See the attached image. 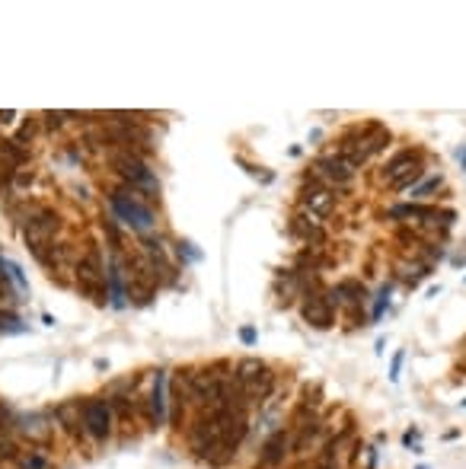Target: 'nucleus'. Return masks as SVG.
Masks as SVG:
<instances>
[{"instance_id":"nucleus-1","label":"nucleus","mask_w":466,"mask_h":469,"mask_svg":"<svg viewBox=\"0 0 466 469\" xmlns=\"http://www.w3.org/2000/svg\"><path fill=\"white\" fill-rule=\"evenodd\" d=\"M243 434H246L243 405L208 409V415H201L198 425L192 428V450L198 453V460H208L214 466H221V463H227L236 453Z\"/></svg>"},{"instance_id":"nucleus-2","label":"nucleus","mask_w":466,"mask_h":469,"mask_svg":"<svg viewBox=\"0 0 466 469\" xmlns=\"http://www.w3.org/2000/svg\"><path fill=\"white\" fill-rule=\"evenodd\" d=\"M109 205L115 211V217L134 230H150L153 227V211L141 201V192L138 189H115L109 195Z\"/></svg>"},{"instance_id":"nucleus-3","label":"nucleus","mask_w":466,"mask_h":469,"mask_svg":"<svg viewBox=\"0 0 466 469\" xmlns=\"http://www.w3.org/2000/svg\"><path fill=\"white\" fill-rule=\"evenodd\" d=\"M236 383H240V389H243L246 399L262 403V399L272 393L275 377H272V371H268V364L256 361V358H243V361L236 364Z\"/></svg>"},{"instance_id":"nucleus-4","label":"nucleus","mask_w":466,"mask_h":469,"mask_svg":"<svg viewBox=\"0 0 466 469\" xmlns=\"http://www.w3.org/2000/svg\"><path fill=\"white\" fill-rule=\"evenodd\" d=\"M55 230H58V214H55V211H39V214H32L26 221V239H29L32 252L39 255L42 262H45V246L51 243Z\"/></svg>"},{"instance_id":"nucleus-5","label":"nucleus","mask_w":466,"mask_h":469,"mask_svg":"<svg viewBox=\"0 0 466 469\" xmlns=\"http://www.w3.org/2000/svg\"><path fill=\"white\" fill-rule=\"evenodd\" d=\"M422 176V169H418V156L416 154H400L393 156L390 163H386V169H383V179L390 182L393 189H406V185H412V182Z\"/></svg>"},{"instance_id":"nucleus-6","label":"nucleus","mask_w":466,"mask_h":469,"mask_svg":"<svg viewBox=\"0 0 466 469\" xmlns=\"http://www.w3.org/2000/svg\"><path fill=\"white\" fill-rule=\"evenodd\" d=\"M102 278H106V268H102V255L96 246H90L84 252V259L77 262V281L86 294H100L102 288Z\"/></svg>"},{"instance_id":"nucleus-7","label":"nucleus","mask_w":466,"mask_h":469,"mask_svg":"<svg viewBox=\"0 0 466 469\" xmlns=\"http://www.w3.org/2000/svg\"><path fill=\"white\" fill-rule=\"evenodd\" d=\"M112 163L118 166V173L125 176L131 189H157L153 173H150V169L141 163V160H138V156H131V154H112Z\"/></svg>"},{"instance_id":"nucleus-8","label":"nucleus","mask_w":466,"mask_h":469,"mask_svg":"<svg viewBox=\"0 0 466 469\" xmlns=\"http://www.w3.org/2000/svg\"><path fill=\"white\" fill-rule=\"evenodd\" d=\"M84 425H86V431H90L96 441L109 437V431H112V412H109V405L102 403V399H90V403H84Z\"/></svg>"},{"instance_id":"nucleus-9","label":"nucleus","mask_w":466,"mask_h":469,"mask_svg":"<svg viewBox=\"0 0 466 469\" xmlns=\"http://www.w3.org/2000/svg\"><path fill=\"white\" fill-rule=\"evenodd\" d=\"M317 176H323L329 185H335V189H345L351 179H355V166L348 163V160H342L339 154L335 156H323L317 163Z\"/></svg>"},{"instance_id":"nucleus-10","label":"nucleus","mask_w":466,"mask_h":469,"mask_svg":"<svg viewBox=\"0 0 466 469\" xmlns=\"http://www.w3.org/2000/svg\"><path fill=\"white\" fill-rule=\"evenodd\" d=\"M304 208L310 211V217H326L335 208V195L333 189H319V185H310L304 192Z\"/></svg>"},{"instance_id":"nucleus-11","label":"nucleus","mask_w":466,"mask_h":469,"mask_svg":"<svg viewBox=\"0 0 466 469\" xmlns=\"http://www.w3.org/2000/svg\"><path fill=\"white\" fill-rule=\"evenodd\" d=\"M304 320L313 322V326H319V329H326V326H333V306H329V300L326 297H307V304H304Z\"/></svg>"},{"instance_id":"nucleus-12","label":"nucleus","mask_w":466,"mask_h":469,"mask_svg":"<svg viewBox=\"0 0 466 469\" xmlns=\"http://www.w3.org/2000/svg\"><path fill=\"white\" fill-rule=\"evenodd\" d=\"M150 409H153V421H157V425L167 421V371H157V377H153Z\"/></svg>"},{"instance_id":"nucleus-13","label":"nucleus","mask_w":466,"mask_h":469,"mask_svg":"<svg viewBox=\"0 0 466 469\" xmlns=\"http://www.w3.org/2000/svg\"><path fill=\"white\" fill-rule=\"evenodd\" d=\"M284 453H288V434L278 431V434H272L268 444L262 447V463H265V466H278V463L284 460Z\"/></svg>"},{"instance_id":"nucleus-14","label":"nucleus","mask_w":466,"mask_h":469,"mask_svg":"<svg viewBox=\"0 0 466 469\" xmlns=\"http://www.w3.org/2000/svg\"><path fill=\"white\" fill-rule=\"evenodd\" d=\"M106 278H109V294H112V306H125V291H122V272H118V262H115V259H109Z\"/></svg>"},{"instance_id":"nucleus-15","label":"nucleus","mask_w":466,"mask_h":469,"mask_svg":"<svg viewBox=\"0 0 466 469\" xmlns=\"http://www.w3.org/2000/svg\"><path fill=\"white\" fill-rule=\"evenodd\" d=\"M333 297L339 304H351V300H361V297H364V288H361L358 281H342L339 288L333 291Z\"/></svg>"},{"instance_id":"nucleus-16","label":"nucleus","mask_w":466,"mask_h":469,"mask_svg":"<svg viewBox=\"0 0 466 469\" xmlns=\"http://www.w3.org/2000/svg\"><path fill=\"white\" fill-rule=\"evenodd\" d=\"M438 185H441V179H428V182H425V185H418V189L412 192V198H422V195H428V192H434V189H438Z\"/></svg>"},{"instance_id":"nucleus-17","label":"nucleus","mask_w":466,"mask_h":469,"mask_svg":"<svg viewBox=\"0 0 466 469\" xmlns=\"http://www.w3.org/2000/svg\"><path fill=\"white\" fill-rule=\"evenodd\" d=\"M45 118H48V125H51V128H55V125H61V122H64V116H61V112H48V116H45Z\"/></svg>"},{"instance_id":"nucleus-18","label":"nucleus","mask_w":466,"mask_h":469,"mask_svg":"<svg viewBox=\"0 0 466 469\" xmlns=\"http://www.w3.org/2000/svg\"><path fill=\"white\" fill-rule=\"evenodd\" d=\"M240 338L246 342V345H252V342H256V332H252V329H243V332H240Z\"/></svg>"},{"instance_id":"nucleus-19","label":"nucleus","mask_w":466,"mask_h":469,"mask_svg":"<svg viewBox=\"0 0 466 469\" xmlns=\"http://www.w3.org/2000/svg\"><path fill=\"white\" fill-rule=\"evenodd\" d=\"M17 118V112H0V122H13Z\"/></svg>"}]
</instances>
